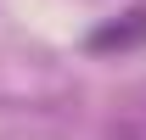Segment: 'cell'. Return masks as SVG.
I'll use <instances>...</instances> for the list:
<instances>
[{
	"mask_svg": "<svg viewBox=\"0 0 146 140\" xmlns=\"http://www.w3.org/2000/svg\"><path fill=\"white\" fill-rule=\"evenodd\" d=\"M135 39H146V6H135V11H129V22H112V28H101L90 45H96V51H112V45L124 51V45H135Z\"/></svg>",
	"mask_w": 146,
	"mask_h": 140,
	"instance_id": "obj_1",
	"label": "cell"
}]
</instances>
